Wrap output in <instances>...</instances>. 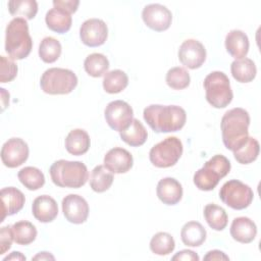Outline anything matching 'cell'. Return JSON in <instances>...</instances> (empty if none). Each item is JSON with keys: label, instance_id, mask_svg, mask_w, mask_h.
<instances>
[{"label": "cell", "instance_id": "cell-11", "mask_svg": "<svg viewBox=\"0 0 261 261\" xmlns=\"http://www.w3.org/2000/svg\"><path fill=\"white\" fill-rule=\"evenodd\" d=\"M29 157V146L20 138H11L5 142L1 149L2 163L9 168L20 166Z\"/></svg>", "mask_w": 261, "mask_h": 261}, {"label": "cell", "instance_id": "cell-5", "mask_svg": "<svg viewBox=\"0 0 261 261\" xmlns=\"http://www.w3.org/2000/svg\"><path fill=\"white\" fill-rule=\"evenodd\" d=\"M230 170V162L223 155H215L194 174V184L201 191H212Z\"/></svg>", "mask_w": 261, "mask_h": 261}, {"label": "cell", "instance_id": "cell-41", "mask_svg": "<svg viewBox=\"0 0 261 261\" xmlns=\"http://www.w3.org/2000/svg\"><path fill=\"white\" fill-rule=\"evenodd\" d=\"M199 256L192 250H181L177 252L173 257L172 260H190V261H199Z\"/></svg>", "mask_w": 261, "mask_h": 261}, {"label": "cell", "instance_id": "cell-22", "mask_svg": "<svg viewBox=\"0 0 261 261\" xmlns=\"http://www.w3.org/2000/svg\"><path fill=\"white\" fill-rule=\"evenodd\" d=\"M90 137L85 129L75 128L68 133L65 139V148L68 153L80 156L88 152L90 148Z\"/></svg>", "mask_w": 261, "mask_h": 261}, {"label": "cell", "instance_id": "cell-44", "mask_svg": "<svg viewBox=\"0 0 261 261\" xmlns=\"http://www.w3.org/2000/svg\"><path fill=\"white\" fill-rule=\"evenodd\" d=\"M3 260L4 261H7V260H25V256H23L20 252H12L10 255L5 257Z\"/></svg>", "mask_w": 261, "mask_h": 261}, {"label": "cell", "instance_id": "cell-7", "mask_svg": "<svg viewBox=\"0 0 261 261\" xmlns=\"http://www.w3.org/2000/svg\"><path fill=\"white\" fill-rule=\"evenodd\" d=\"M207 102L215 108H224L232 100L233 94L227 75L222 71H212L204 80Z\"/></svg>", "mask_w": 261, "mask_h": 261}, {"label": "cell", "instance_id": "cell-3", "mask_svg": "<svg viewBox=\"0 0 261 261\" xmlns=\"http://www.w3.org/2000/svg\"><path fill=\"white\" fill-rule=\"evenodd\" d=\"M33 41L29 33V25L24 18L14 17L6 27L5 51L11 59L20 60L29 56Z\"/></svg>", "mask_w": 261, "mask_h": 261}, {"label": "cell", "instance_id": "cell-26", "mask_svg": "<svg viewBox=\"0 0 261 261\" xmlns=\"http://www.w3.org/2000/svg\"><path fill=\"white\" fill-rule=\"evenodd\" d=\"M119 136L127 145L132 147H139L146 142L148 133L142 122L137 118H134L130 125L126 129L120 132Z\"/></svg>", "mask_w": 261, "mask_h": 261}, {"label": "cell", "instance_id": "cell-30", "mask_svg": "<svg viewBox=\"0 0 261 261\" xmlns=\"http://www.w3.org/2000/svg\"><path fill=\"white\" fill-rule=\"evenodd\" d=\"M204 217L208 225L214 230H223L227 225L228 218L225 210L213 203L205 206Z\"/></svg>", "mask_w": 261, "mask_h": 261}, {"label": "cell", "instance_id": "cell-19", "mask_svg": "<svg viewBox=\"0 0 261 261\" xmlns=\"http://www.w3.org/2000/svg\"><path fill=\"white\" fill-rule=\"evenodd\" d=\"M156 193L163 204L175 205L181 200L182 187L175 178L164 177L159 180Z\"/></svg>", "mask_w": 261, "mask_h": 261}, {"label": "cell", "instance_id": "cell-29", "mask_svg": "<svg viewBox=\"0 0 261 261\" xmlns=\"http://www.w3.org/2000/svg\"><path fill=\"white\" fill-rule=\"evenodd\" d=\"M113 179V174L104 165H97L91 172L90 186L93 191L103 193L111 187Z\"/></svg>", "mask_w": 261, "mask_h": 261}, {"label": "cell", "instance_id": "cell-38", "mask_svg": "<svg viewBox=\"0 0 261 261\" xmlns=\"http://www.w3.org/2000/svg\"><path fill=\"white\" fill-rule=\"evenodd\" d=\"M0 61V82H11L17 74V65L11 59L6 58L5 56H1Z\"/></svg>", "mask_w": 261, "mask_h": 261}, {"label": "cell", "instance_id": "cell-27", "mask_svg": "<svg viewBox=\"0 0 261 261\" xmlns=\"http://www.w3.org/2000/svg\"><path fill=\"white\" fill-rule=\"evenodd\" d=\"M128 85L127 74L120 69H113L105 73L103 88L109 94H117L123 91Z\"/></svg>", "mask_w": 261, "mask_h": 261}, {"label": "cell", "instance_id": "cell-6", "mask_svg": "<svg viewBox=\"0 0 261 261\" xmlns=\"http://www.w3.org/2000/svg\"><path fill=\"white\" fill-rule=\"evenodd\" d=\"M77 85L75 73L66 68L52 67L44 71L40 86L43 92L50 95H65L71 93Z\"/></svg>", "mask_w": 261, "mask_h": 261}, {"label": "cell", "instance_id": "cell-43", "mask_svg": "<svg viewBox=\"0 0 261 261\" xmlns=\"http://www.w3.org/2000/svg\"><path fill=\"white\" fill-rule=\"evenodd\" d=\"M54 260V256L51 255L48 252H40L39 254H37L35 257H33V260Z\"/></svg>", "mask_w": 261, "mask_h": 261}, {"label": "cell", "instance_id": "cell-17", "mask_svg": "<svg viewBox=\"0 0 261 261\" xmlns=\"http://www.w3.org/2000/svg\"><path fill=\"white\" fill-rule=\"evenodd\" d=\"M0 196L2 202L1 221H3L6 216H10L19 212L25 202V198L22 192L14 187L3 188L0 192Z\"/></svg>", "mask_w": 261, "mask_h": 261}, {"label": "cell", "instance_id": "cell-8", "mask_svg": "<svg viewBox=\"0 0 261 261\" xmlns=\"http://www.w3.org/2000/svg\"><path fill=\"white\" fill-rule=\"evenodd\" d=\"M182 144L176 137H168L152 147L149 152L151 163L159 168L173 166L182 154Z\"/></svg>", "mask_w": 261, "mask_h": 261}, {"label": "cell", "instance_id": "cell-28", "mask_svg": "<svg viewBox=\"0 0 261 261\" xmlns=\"http://www.w3.org/2000/svg\"><path fill=\"white\" fill-rule=\"evenodd\" d=\"M13 240L18 245H29L36 240L37 228L30 221L20 220L11 225Z\"/></svg>", "mask_w": 261, "mask_h": 261}, {"label": "cell", "instance_id": "cell-13", "mask_svg": "<svg viewBox=\"0 0 261 261\" xmlns=\"http://www.w3.org/2000/svg\"><path fill=\"white\" fill-rule=\"evenodd\" d=\"M108 36L106 23L99 18H90L83 22L80 29L82 42L89 47H98L105 43Z\"/></svg>", "mask_w": 261, "mask_h": 261}, {"label": "cell", "instance_id": "cell-16", "mask_svg": "<svg viewBox=\"0 0 261 261\" xmlns=\"http://www.w3.org/2000/svg\"><path fill=\"white\" fill-rule=\"evenodd\" d=\"M132 154L120 147L110 149L104 156V166L113 173H125L133 167Z\"/></svg>", "mask_w": 261, "mask_h": 261}, {"label": "cell", "instance_id": "cell-42", "mask_svg": "<svg viewBox=\"0 0 261 261\" xmlns=\"http://www.w3.org/2000/svg\"><path fill=\"white\" fill-rule=\"evenodd\" d=\"M204 260H206V261H208V260H210V261H213V260H229V258L222 251L212 250V251H209L204 256Z\"/></svg>", "mask_w": 261, "mask_h": 261}, {"label": "cell", "instance_id": "cell-24", "mask_svg": "<svg viewBox=\"0 0 261 261\" xmlns=\"http://www.w3.org/2000/svg\"><path fill=\"white\" fill-rule=\"evenodd\" d=\"M206 229L198 221L187 222L180 231V238L185 245L189 247H199L206 240Z\"/></svg>", "mask_w": 261, "mask_h": 261}, {"label": "cell", "instance_id": "cell-21", "mask_svg": "<svg viewBox=\"0 0 261 261\" xmlns=\"http://www.w3.org/2000/svg\"><path fill=\"white\" fill-rule=\"evenodd\" d=\"M248 36L240 30L230 31L225 37L226 51L237 59L245 58L249 51Z\"/></svg>", "mask_w": 261, "mask_h": 261}, {"label": "cell", "instance_id": "cell-4", "mask_svg": "<svg viewBox=\"0 0 261 261\" xmlns=\"http://www.w3.org/2000/svg\"><path fill=\"white\" fill-rule=\"evenodd\" d=\"M49 172L53 184L60 188L79 189L89 178L87 166L81 161L57 160L51 165Z\"/></svg>", "mask_w": 261, "mask_h": 261}, {"label": "cell", "instance_id": "cell-32", "mask_svg": "<svg viewBox=\"0 0 261 261\" xmlns=\"http://www.w3.org/2000/svg\"><path fill=\"white\" fill-rule=\"evenodd\" d=\"M84 67L89 75L93 77H100L107 72L109 68V61L107 57L101 53H92L86 57Z\"/></svg>", "mask_w": 261, "mask_h": 261}, {"label": "cell", "instance_id": "cell-35", "mask_svg": "<svg viewBox=\"0 0 261 261\" xmlns=\"http://www.w3.org/2000/svg\"><path fill=\"white\" fill-rule=\"evenodd\" d=\"M61 44L53 37L44 38L39 46V56L46 63L55 62L61 55Z\"/></svg>", "mask_w": 261, "mask_h": 261}, {"label": "cell", "instance_id": "cell-39", "mask_svg": "<svg viewBox=\"0 0 261 261\" xmlns=\"http://www.w3.org/2000/svg\"><path fill=\"white\" fill-rule=\"evenodd\" d=\"M13 240V234L11 230V226H3L0 230V254H4L11 247Z\"/></svg>", "mask_w": 261, "mask_h": 261}, {"label": "cell", "instance_id": "cell-1", "mask_svg": "<svg viewBox=\"0 0 261 261\" xmlns=\"http://www.w3.org/2000/svg\"><path fill=\"white\" fill-rule=\"evenodd\" d=\"M143 116L155 133H172L184 127L187 114L184 108L176 105L152 104L144 109Z\"/></svg>", "mask_w": 261, "mask_h": 261}, {"label": "cell", "instance_id": "cell-40", "mask_svg": "<svg viewBox=\"0 0 261 261\" xmlns=\"http://www.w3.org/2000/svg\"><path fill=\"white\" fill-rule=\"evenodd\" d=\"M80 1L77 0H54L53 6L56 8H60L68 13H74L79 7Z\"/></svg>", "mask_w": 261, "mask_h": 261}, {"label": "cell", "instance_id": "cell-33", "mask_svg": "<svg viewBox=\"0 0 261 261\" xmlns=\"http://www.w3.org/2000/svg\"><path fill=\"white\" fill-rule=\"evenodd\" d=\"M260 146L256 139L248 137L247 141L233 151L236 160L241 164H249L255 161L259 155Z\"/></svg>", "mask_w": 261, "mask_h": 261}, {"label": "cell", "instance_id": "cell-15", "mask_svg": "<svg viewBox=\"0 0 261 261\" xmlns=\"http://www.w3.org/2000/svg\"><path fill=\"white\" fill-rule=\"evenodd\" d=\"M62 212L66 220L74 224H81L89 216V205L82 196L69 194L62 200Z\"/></svg>", "mask_w": 261, "mask_h": 261}, {"label": "cell", "instance_id": "cell-12", "mask_svg": "<svg viewBox=\"0 0 261 261\" xmlns=\"http://www.w3.org/2000/svg\"><path fill=\"white\" fill-rule=\"evenodd\" d=\"M142 17L145 24L153 31H166L172 21L170 10L161 4L146 5L142 11Z\"/></svg>", "mask_w": 261, "mask_h": 261}, {"label": "cell", "instance_id": "cell-34", "mask_svg": "<svg viewBox=\"0 0 261 261\" xmlns=\"http://www.w3.org/2000/svg\"><path fill=\"white\" fill-rule=\"evenodd\" d=\"M8 9L13 16L33 19L38 12V3L35 0H10Z\"/></svg>", "mask_w": 261, "mask_h": 261}, {"label": "cell", "instance_id": "cell-37", "mask_svg": "<svg viewBox=\"0 0 261 261\" xmlns=\"http://www.w3.org/2000/svg\"><path fill=\"white\" fill-rule=\"evenodd\" d=\"M166 84L174 90L186 89L191 82L189 72L184 67H172L166 73Z\"/></svg>", "mask_w": 261, "mask_h": 261}, {"label": "cell", "instance_id": "cell-10", "mask_svg": "<svg viewBox=\"0 0 261 261\" xmlns=\"http://www.w3.org/2000/svg\"><path fill=\"white\" fill-rule=\"evenodd\" d=\"M104 114L107 124L119 133L126 129L134 119L133 108L122 100H115L108 103Z\"/></svg>", "mask_w": 261, "mask_h": 261}, {"label": "cell", "instance_id": "cell-2", "mask_svg": "<svg viewBox=\"0 0 261 261\" xmlns=\"http://www.w3.org/2000/svg\"><path fill=\"white\" fill-rule=\"evenodd\" d=\"M249 125L250 115L247 110L236 107L226 111L220 122L224 146L232 152L242 146L249 137Z\"/></svg>", "mask_w": 261, "mask_h": 261}, {"label": "cell", "instance_id": "cell-25", "mask_svg": "<svg viewBox=\"0 0 261 261\" xmlns=\"http://www.w3.org/2000/svg\"><path fill=\"white\" fill-rule=\"evenodd\" d=\"M230 71L237 82L250 83L255 79L257 68L252 59L245 57L232 61L230 65Z\"/></svg>", "mask_w": 261, "mask_h": 261}, {"label": "cell", "instance_id": "cell-36", "mask_svg": "<svg viewBox=\"0 0 261 261\" xmlns=\"http://www.w3.org/2000/svg\"><path fill=\"white\" fill-rule=\"evenodd\" d=\"M174 239L171 237V234L167 232H157L156 234L153 236V238L150 241V249L156 255H168L174 250Z\"/></svg>", "mask_w": 261, "mask_h": 261}, {"label": "cell", "instance_id": "cell-31", "mask_svg": "<svg viewBox=\"0 0 261 261\" xmlns=\"http://www.w3.org/2000/svg\"><path fill=\"white\" fill-rule=\"evenodd\" d=\"M17 177L19 181L28 189L31 191H36L42 188L45 184V176L43 172L33 166H27L23 167L18 171Z\"/></svg>", "mask_w": 261, "mask_h": 261}, {"label": "cell", "instance_id": "cell-23", "mask_svg": "<svg viewBox=\"0 0 261 261\" xmlns=\"http://www.w3.org/2000/svg\"><path fill=\"white\" fill-rule=\"evenodd\" d=\"M45 21L51 31L58 34H64L70 30L72 18L71 14L67 11L53 7L46 13Z\"/></svg>", "mask_w": 261, "mask_h": 261}, {"label": "cell", "instance_id": "cell-14", "mask_svg": "<svg viewBox=\"0 0 261 261\" xmlns=\"http://www.w3.org/2000/svg\"><path fill=\"white\" fill-rule=\"evenodd\" d=\"M178 59L190 69L199 68L206 59V49L201 42L195 39L186 40L178 49Z\"/></svg>", "mask_w": 261, "mask_h": 261}, {"label": "cell", "instance_id": "cell-18", "mask_svg": "<svg viewBox=\"0 0 261 261\" xmlns=\"http://www.w3.org/2000/svg\"><path fill=\"white\" fill-rule=\"evenodd\" d=\"M32 212L34 217L40 222H51L58 214V206L56 201L48 196L42 195L37 197L32 205Z\"/></svg>", "mask_w": 261, "mask_h": 261}, {"label": "cell", "instance_id": "cell-20", "mask_svg": "<svg viewBox=\"0 0 261 261\" xmlns=\"http://www.w3.org/2000/svg\"><path fill=\"white\" fill-rule=\"evenodd\" d=\"M257 234V226L249 217H237L230 225V236L239 243L249 244L253 242Z\"/></svg>", "mask_w": 261, "mask_h": 261}, {"label": "cell", "instance_id": "cell-9", "mask_svg": "<svg viewBox=\"0 0 261 261\" xmlns=\"http://www.w3.org/2000/svg\"><path fill=\"white\" fill-rule=\"evenodd\" d=\"M219 198L228 207L236 210H242L252 203L254 193L248 185L238 179H231L221 187Z\"/></svg>", "mask_w": 261, "mask_h": 261}]
</instances>
